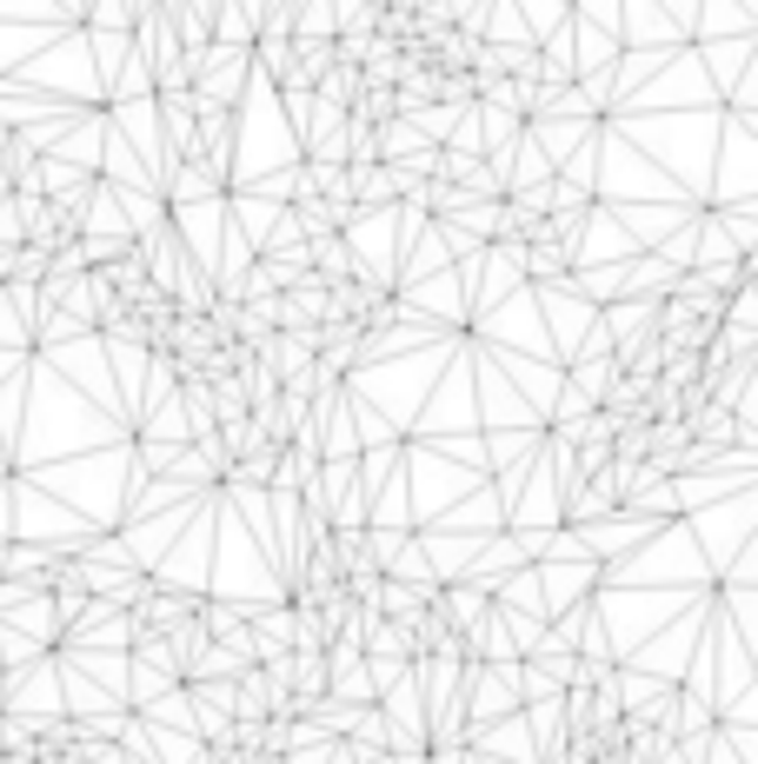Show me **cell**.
Instances as JSON below:
<instances>
[{
    "label": "cell",
    "instance_id": "3",
    "mask_svg": "<svg viewBox=\"0 0 758 764\" xmlns=\"http://www.w3.org/2000/svg\"><path fill=\"white\" fill-rule=\"evenodd\" d=\"M306 267H313L319 280H347V273H360V260H353V246L340 239V226H333V233H306Z\"/></svg>",
    "mask_w": 758,
    "mask_h": 764
},
{
    "label": "cell",
    "instance_id": "1",
    "mask_svg": "<svg viewBox=\"0 0 758 764\" xmlns=\"http://www.w3.org/2000/svg\"><path fill=\"white\" fill-rule=\"evenodd\" d=\"M433 606H440V619L453 625V632H479L486 625V585H473V578H459V585H446V591H433Z\"/></svg>",
    "mask_w": 758,
    "mask_h": 764
},
{
    "label": "cell",
    "instance_id": "2",
    "mask_svg": "<svg viewBox=\"0 0 758 764\" xmlns=\"http://www.w3.org/2000/svg\"><path fill=\"white\" fill-rule=\"evenodd\" d=\"M513 260L526 267V280H546V286H552V280H565V273H572V246H565V239H552V233H533V239L513 252Z\"/></svg>",
    "mask_w": 758,
    "mask_h": 764
},
{
    "label": "cell",
    "instance_id": "4",
    "mask_svg": "<svg viewBox=\"0 0 758 764\" xmlns=\"http://www.w3.org/2000/svg\"><path fill=\"white\" fill-rule=\"evenodd\" d=\"M194 200H213V166L207 160H174V180H166V207H194Z\"/></svg>",
    "mask_w": 758,
    "mask_h": 764
},
{
    "label": "cell",
    "instance_id": "7",
    "mask_svg": "<svg viewBox=\"0 0 758 764\" xmlns=\"http://www.w3.org/2000/svg\"><path fill=\"white\" fill-rule=\"evenodd\" d=\"M34 153H40V140L34 133H0V174H27V166H34Z\"/></svg>",
    "mask_w": 758,
    "mask_h": 764
},
{
    "label": "cell",
    "instance_id": "6",
    "mask_svg": "<svg viewBox=\"0 0 758 764\" xmlns=\"http://www.w3.org/2000/svg\"><path fill=\"white\" fill-rule=\"evenodd\" d=\"M133 94H153V60H147L140 47H133V54H127V67L114 73V107H127Z\"/></svg>",
    "mask_w": 758,
    "mask_h": 764
},
{
    "label": "cell",
    "instance_id": "9",
    "mask_svg": "<svg viewBox=\"0 0 758 764\" xmlns=\"http://www.w3.org/2000/svg\"><path fill=\"white\" fill-rule=\"evenodd\" d=\"M80 559H94V565H133V552H127V539H101V545H88Z\"/></svg>",
    "mask_w": 758,
    "mask_h": 764
},
{
    "label": "cell",
    "instance_id": "5",
    "mask_svg": "<svg viewBox=\"0 0 758 764\" xmlns=\"http://www.w3.org/2000/svg\"><path fill=\"white\" fill-rule=\"evenodd\" d=\"M526 565H533V552H526V545H513V539H505V545H492V552H479L466 578H473V585H499V578H513V572H526Z\"/></svg>",
    "mask_w": 758,
    "mask_h": 764
},
{
    "label": "cell",
    "instance_id": "8",
    "mask_svg": "<svg viewBox=\"0 0 758 764\" xmlns=\"http://www.w3.org/2000/svg\"><path fill=\"white\" fill-rule=\"evenodd\" d=\"M565 685H593V692H606V685H619V665L613 658H572V678Z\"/></svg>",
    "mask_w": 758,
    "mask_h": 764
},
{
    "label": "cell",
    "instance_id": "10",
    "mask_svg": "<svg viewBox=\"0 0 758 764\" xmlns=\"http://www.w3.org/2000/svg\"><path fill=\"white\" fill-rule=\"evenodd\" d=\"M539 552H552V559H585V545H579L572 532H552V539H546Z\"/></svg>",
    "mask_w": 758,
    "mask_h": 764
},
{
    "label": "cell",
    "instance_id": "11",
    "mask_svg": "<svg viewBox=\"0 0 758 764\" xmlns=\"http://www.w3.org/2000/svg\"><path fill=\"white\" fill-rule=\"evenodd\" d=\"M546 678H552V685H565V678H572V651H546Z\"/></svg>",
    "mask_w": 758,
    "mask_h": 764
}]
</instances>
